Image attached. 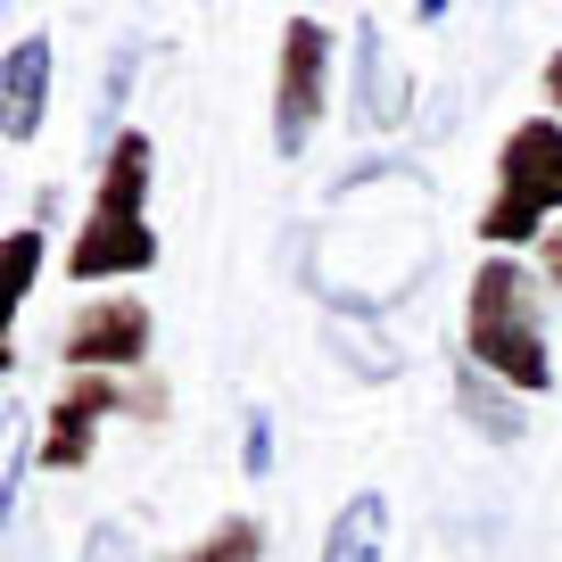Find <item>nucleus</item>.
<instances>
[{"label":"nucleus","instance_id":"obj_4","mask_svg":"<svg viewBox=\"0 0 562 562\" xmlns=\"http://www.w3.org/2000/svg\"><path fill=\"white\" fill-rule=\"evenodd\" d=\"M331 116V25L290 18L273 50V158H306Z\"/></svg>","mask_w":562,"mask_h":562},{"label":"nucleus","instance_id":"obj_1","mask_svg":"<svg viewBox=\"0 0 562 562\" xmlns=\"http://www.w3.org/2000/svg\"><path fill=\"white\" fill-rule=\"evenodd\" d=\"M463 356L513 397L554 389V331H546V281L521 257H480L463 290Z\"/></svg>","mask_w":562,"mask_h":562},{"label":"nucleus","instance_id":"obj_12","mask_svg":"<svg viewBox=\"0 0 562 562\" xmlns=\"http://www.w3.org/2000/svg\"><path fill=\"white\" fill-rule=\"evenodd\" d=\"M456 405L480 422V430H488L496 447H513V439H521V414H513V397H496V381H488V372H456Z\"/></svg>","mask_w":562,"mask_h":562},{"label":"nucleus","instance_id":"obj_11","mask_svg":"<svg viewBox=\"0 0 562 562\" xmlns=\"http://www.w3.org/2000/svg\"><path fill=\"white\" fill-rule=\"evenodd\" d=\"M175 562H265V521L257 513H224L207 538H191Z\"/></svg>","mask_w":562,"mask_h":562},{"label":"nucleus","instance_id":"obj_14","mask_svg":"<svg viewBox=\"0 0 562 562\" xmlns=\"http://www.w3.org/2000/svg\"><path fill=\"white\" fill-rule=\"evenodd\" d=\"M34 281H42V224H25V232H9V315H25Z\"/></svg>","mask_w":562,"mask_h":562},{"label":"nucleus","instance_id":"obj_16","mask_svg":"<svg viewBox=\"0 0 562 562\" xmlns=\"http://www.w3.org/2000/svg\"><path fill=\"white\" fill-rule=\"evenodd\" d=\"M75 562H140V538L124 521H91L83 546H75Z\"/></svg>","mask_w":562,"mask_h":562},{"label":"nucleus","instance_id":"obj_2","mask_svg":"<svg viewBox=\"0 0 562 562\" xmlns=\"http://www.w3.org/2000/svg\"><path fill=\"white\" fill-rule=\"evenodd\" d=\"M149 166H158V140L116 133L100 149V175H91V207L75 224L67 248V281H133L158 265V232H149Z\"/></svg>","mask_w":562,"mask_h":562},{"label":"nucleus","instance_id":"obj_10","mask_svg":"<svg viewBox=\"0 0 562 562\" xmlns=\"http://www.w3.org/2000/svg\"><path fill=\"white\" fill-rule=\"evenodd\" d=\"M42 463V439H34V405L9 397V456H0V521H25V480Z\"/></svg>","mask_w":562,"mask_h":562},{"label":"nucleus","instance_id":"obj_8","mask_svg":"<svg viewBox=\"0 0 562 562\" xmlns=\"http://www.w3.org/2000/svg\"><path fill=\"white\" fill-rule=\"evenodd\" d=\"M356 116H364L372 133H397V124L414 116V75H405V58L389 50L381 18L356 25Z\"/></svg>","mask_w":562,"mask_h":562},{"label":"nucleus","instance_id":"obj_7","mask_svg":"<svg viewBox=\"0 0 562 562\" xmlns=\"http://www.w3.org/2000/svg\"><path fill=\"white\" fill-rule=\"evenodd\" d=\"M50 75H58L50 34H18L0 50V140H9V149H34L42 116H50Z\"/></svg>","mask_w":562,"mask_h":562},{"label":"nucleus","instance_id":"obj_18","mask_svg":"<svg viewBox=\"0 0 562 562\" xmlns=\"http://www.w3.org/2000/svg\"><path fill=\"white\" fill-rule=\"evenodd\" d=\"M538 83H546V108H554V116H562V50L546 58V75H538Z\"/></svg>","mask_w":562,"mask_h":562},{"label":"nucleus","instance_id":"obj_3","mask_svg":"<svg viewBox=\"0 0 562 562\" xmlns=\"http://www.w3.org/2000/svg\"><path fill=\"white\" fill-rule=\"evenodd\" d=\"M554 215H562V116H521L496 140V191L472 232L488 240V257H513V248H538Z\"/></svg>","mask_w":562,"mask_h":562},{"label":"nucleus","instance_id":"obj_5","mask_svg":"<svg viewBox=\"0 0 562 562\" xmlns=\"http://www.w3.org/2000/svg\"><path fill=\"white\" fill-rule=\"evenodd\" d=\"M166 414V389H133L116 381V372H67V389H58L50 422H42V463L50 472H83L91 447H100V422L108 414Z\"/></svg>","mask_w":562,"mask_h":562},{"label":"nucleus","instance_id":"obj_13","mask_svg":"<svg viewBox=\"0 0 562 562\" xmlns=\"http://www.w3.org/2000/svg\"><path fill=\"white\" fill-rule=\"evenodd\" d=\"M140 83V42H116V58H108V75H100V108H91V124H100V149L124 133V91Z\"/></svg>","mask_w":562,"mask_h":562},{"label":"nucleus","instance_id":"obj_9","mask_svg":"<svg viewBox=\"0 0 562 562\" xmlns=\"http://www.w3.org/2000/svg\"><path fill=\"white\" fill-rule=\"evenodd\" d=\"M389 546H397V505H389V488H356L348 505L331 513L315 562H389Z\"/></svg>","mask_w":562,"mask_h":562},{"label":"nucleus","instance_id":"obj_17","mask_svg":"<svg viewBox=\"0 0 562 562\" xmlns=\"http://www.w3.org/2000/svg\"><path fill=\"white\" fill-rule=\"evenodd\" d=\"M529 257H538V281H546V290H562V232H546Z\"/></svg>","mask_w":562,"mask_h":562},{"label":"nucleus","instance_id":"obj_15","mask_svg":"<svg viewBox=\"0 0 562 562\" xmlns=\"http://www.w3.org/2000/svg\"><path fill=\"white\" fill-rule=\"evenodd\" d=\"M273 472V414L265 405H240V480Z\"/></svg>","mask_w":562,"mask_h":562},{"label":"nucleus","instance_id":"obj_6","mask_svg":"<svg viewBox=\"0 0 562 562\" xmlns=\"http://www.w3.org/2000/svg\"><path fill=\"white\" fill-rule=\"evenodd\" d=\"M149 339H158V323H149L140 299H91L58 331V372H116V381H133L149 364Z\"/></svg>","mask_w":562,"mask_h":562}]
</instances>
